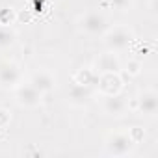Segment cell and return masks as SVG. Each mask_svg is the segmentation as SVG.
I'll list each match as a JSON object with an SVG mask.
<instances>
[{
  "instance_id": "cell-10",
  "label": "cell",
  "mask_w": 158,
  "mask_h": 158,
  "mask_svg": "<svg viewBox=\"0 0 158 158\" xmlns=\"http://www.w3.org/2000/svg\"><path fill=\"white\" fill-rule=\"evenodd\" d=\"M128 110V101L117 93V95H106L102 97V112L106 115H112V117H121L125 115Z\"/></svg>"
},
{
  "instance_id": "cell-11",
  "label": "cell",
  "mask_w": 158,
  "mask_h": 158,
  "mask_svg": "<svg viewBox=\"0 0 158 158\" xmlns=\"http://www.w3.org/2000/svg\"><path fill=\"white\" fill-rule=\"evenodd\" d=\"M30 84L37 91H41L43 95H47V93H50V91L56 89V76L50 71H47V69H39V71H35L30 76Z\"/></svg>"
},
{
  "instance_id": "cell-13",
  "label": "cell",
  "mask_w": 158,
  "mask_h": 158,
  "mask_svg": "<svg viewBox=\"0 0 158 158\" xmlns=\"http://www.w3.org/2000/svg\"><path fill=\"white\" fill-rule=\"evenodd\" d=\"M134 6V0H102V8H110L114 11H128Z\"/></svg>"
},
{
  "instance_id": "cell-12",
  "label": "cell",
  "mask_w": 158,
  "mask_h": 158,
  "mask_svg": "<svg viewBox=\"0 0 158 158\" xmlns=\"http://www.w3.org/2000/svg\"><path fill=\"white\" fill-rule=\"evenodd\" d=\"M73 82L74 84H82V86H93L97 82V73L93 67H84V69H78L73 76Z\"/></svg>"
},
{
  "instance_id": "cell-8",
  "label": "cell",
  "mask_w": 158,
  "mask_h": 158,
  "mask_svg": "<svg viewBox=\"0 0 158 158\" xmlns=\"http://www.w3.org/2000/svg\"><path fill=\"white\" fill-rule=\"evenodd\" d=\"M95 97V91L91 86H82V84H74L69 88L67 91V101L71 106H76V108H82V106H88Z\"/></svg>"
},
{
  "instance_id": "cell-17",
  "label": "cell",
  "mask_w": 158,
  "mask_h": 158,
  "mask_svg": "<svg viewBox=\"0 0 158 158\" xmlns=\"http://www.w3.org/2000/svg\"><path fill=\"white\" fill-rule=\"evenodd\" d=\"M128 134H130V138L134 139V143L138 145V143H141L143 141V138H145V130L141 128V127H132V128H128Z\"/></svg>"
},
{
  "instance_id": "cell-7",
  "label": "cell",
  "mask_w": 158,
  "mask_h": 158,
  "mask_svg": "<svg viewBox=\"0 0 158 158\" xmlns=\"http://www.w3.org/2000/svg\"><path fill=\"white\" fill-rule=\"evenodd\" d=\"M19 84H23V71L13 61L0 63V86L6 89H15Z\"/></svg>"
},
{
  "instance_id": "cell-3",
  "label": "cell",
  "mask_w": 158,
  "mask_h": 158,
  "mask_svg": "<svg viewBox=\"0 0 158 158\" xmlns=\"http://www.w3.org/2000/svg\"><path fill=\"white\" fill-rule=\"evenodd\" d=\"M78 30L89 37H102L104 32L110 28V23L104 13L101 11H86L78 17Z\"/></svg>"
},
{
  "instance_id": "cell-15",
  "label": "cell",
  "mask_w": 158,
  "mask_h": 158,
  "mask_svg": "<svg viewBox=\"0 0 158 158\" xmlns=\"http://www.w3.org/2000/svg\"><path fill=\"white\" fill-rule=\"evenodd\" d=\"M15 43V34L10 28H0V50H6Z\"/></svg>"
},
{
  "instance_id": "cell-19",
  "label": "cell",
  "mask_w": 158,
  "mask_h": 158,
  "mask_svg": "<svg viewBox=\"0 0 158 158\" xmlns=\"http://www.w3.org/2000/svg\"><path fill=\"white\" fill-rule=\"evenodd\" d=\"M149 4H151V11L154 13V11H156V0H151V2H149Z\"/></svg>"
},
{
  "instance_id": "cell-6",
  "label": "cell",
  "mask_w": 158,
  "mask_h": 158,
  "mask_svg": "<svg viewBox=\"0 0 158 158\" xmlns=\"http://www.w3.org/2000/svg\"><path fill=\"white\" fill-rule=\"evenodd\" d=\"M97 89L102 97L106 95H117L123 91V78L119 73H102L97 74Z\"/></svg>"
},
{
  "instance_id": "cell-2",
  "label": "cell",
  "mask_w": 158,
  "mask_h": 158,
  "mask_svg": "<svg viewBox=\"0 0 158 158\" xmlns=\"http://www.w3.org/2000/svg\"><path fill=\"white\" fill-rule=\"evenodd\" d=\"M134 139L128 130H114L104 139V154L106 156H128L134 152Z\"/></svg>"
},
{
  "instance_id": "cell-5",
  "label": "cell",
  "mask_w": 158,
  "mask_h": 158,
  "mask_svg": "<svg viewBox=\"0 0 158 158\" xmlns=\"http://www.w3.org/2000/svg\"><path fill=\"white\" fill-rule=\"evenodd\" d=\"M134 110L141 115H156L158 112V93L154 89H141L134 97Z\"/></svg>"
},
{
  "instance_id": "cell-18",
  "label": "cell",
  "mask_w": 158,
  "mask_h": 158,
  "mask_svg": "<svg viewBox=\"0 0 158 158\" xmlns=\"http://www.w3.org/2000/svg\"><path fill=\"white\" fill-rule=\"evenodd\" d=\"M10 123H11V112L6 108H0V130L6 128Z\"/></svg>"
},
{
  "instance_id": "cell-16",
  "label": "cell",
  "mask_w": 158,
  "mask_h": 158,
  "mask_svg": "<svg viewBox=\"0 0 158 158\" xmlns=\"http://www.w3.org/2000/svg\"><path fill=\"white\" fill-rule=\"evenodd\" d=\"M125 73H127L128 76H138V74L141 73V61H139V60H128Z\"/></svg>"
},
{
  "instance_id": "cell-1",
  "label": "cell",
  "mask_w": 158,
  "mask_h": 158,
  "mask_svg": "<svg viewBox=\"0 0 158 158\" xmlns=\"http://www.w3.org/2000/svg\"><path fill=\"white\" fill-rule=\"evenodd\" d=\"M136 35H134V30L128 28L127 24H117V26H110L104 35H102V41H104V47L110 50V52H125L130 48V45L134 43Z\"/></svg>"
},
{
  "instance_id": "cell-14",
  "label": "cell",
  "mask_w": 158,
  "mask_h": 158,
  "mask_svg": "<svg viewBox=\"0 0 158 158\" xmlns=\"http://www.w3.org/2000/svg\"><path fill=\"white\" fill-rule=\"evenodd\" d=\"M17 19H19V13L13 8H2V10H0V26L10 28Z\"/></svg>"
},
{
  "instance_id": "cell-9",
  "label": "cell",
  "mask_w": 158,
  "mask_h": 158,
  "mask_svg": "<svg viewBox=\"0 0 158 158\" xmlns=\"http://www.w3.org/2000/svg\"><path fill=\"white\" fill-rule=\"evenodd\" d=\"M91 67L95 69L97 74H102V73H119L121 71V61H119V58H117L115 52H110L108 50V52L99 54L93 60V65Z\"/></svg>"
},
{
  "instance_id": "cell-4",
  "label": "cell",
  "mask_w": 158,
  "mask_h": 158,
  "mask_svg": "<svg viewBox=\"0 0 158 158\" xmlns=\"http://www.w3.org/2000/svg\"><path fill=\"white\" fill-rule=\"evenodd\" d=\"M15 102L21 108H37L43 102V93L37 91L30 82L28 84H19L15 88Z\"/></svg>"
}]
</instances>
